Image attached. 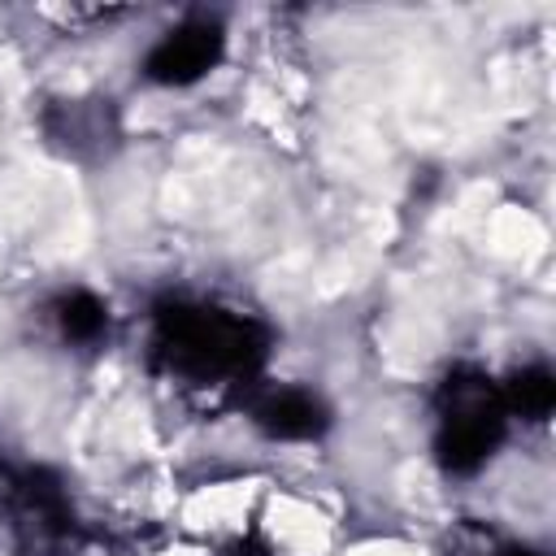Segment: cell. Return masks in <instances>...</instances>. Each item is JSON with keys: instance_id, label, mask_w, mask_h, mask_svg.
I'll use <instances>...</instances> for the list:
<instances>
[{"instance_id": "obj_2", "label": "cell", "mask_w": 556, "mask_h": 556, "mask_svg": "<svg viewBox=\"0 0 556 556\" xmlns=\"http://www.w3.org/2000/svg\"><path fill=\"white\" fill-rule=\"evenodd\" d=\"M504 395L486 387L482 374H447L439 391V460L456 473L478 469L504 439Z\"/></svg>"}, {"instance_id": "obj_3", "label": "cell", "mask_w": 556, "mask_h": 556, "mask_svg": "<svg viewBox=\"0 0 556 556\" xmlns=\"http://www.w3.org/2000/svg\"><path fill=\"white\" fill-rule=\"evenodd\" d=\"M222 48H226V35L217 22H187L178 30H169L143 61V74L152 83H165V87H187L195 78H204L217 61H222Z\"/></svg>"}, {"instance_id": "obj_1", "label": "cell", "mask_w": 556, "mask_h": 556, "mask_svg": "<svg viewBox=\"0 0 556 556\" xmlns=\"http://www.w3.org/2000/svg\"><path fill=\"white\" fill-rule=\"evenodd\" d=\"M156 356L191 387H226L261 369L265 330L217 304H165L156 313Z\"/></svg>"}, {"instance_id": "obj_6", "label": "cell", "mask_w": 556, "mask_h": 556, "mask_svg": "<svg viewBox=\"0 0 556 556\" xmlns=\"http://www.w3.org/2000/svg\"><path fill=\"white\" fill-rule=\"evenodd\" d=\"M56 321H61V330H65L70 339L87 343V339L104 334L109 308H104V300H96L91 291H70V295L56 304Z\"/></svg>"}, {"instance_id": "obj_5", "label": "cell", "mask_w": 556, "mask_h": 556, "mask_svg": "<svg viewBox=\"0 0 556 556\" xmlns=\"http://www.w3.org/2000/svg\"><path fill=\"white\" fill-rule=\"evenodd\" d=\"M500 395H504V408H508V413H521V417L539 421V417H547L552 404H556V378H552V369L530 365V369L513 374Z\"/></svg>"}, {"instance_id": "obj_4", "label": "cell", "mask_w": 556, "mask_h": 556, "mask_svg": "<svg viewBox=\"0 0 556 556\" xmlns=\"http://www.w3.org/2000/svg\"><path fill=\"white\" fill-rule=\"evenodd\" d=\"M326 421H330L326 404L295 387H282L256 404V426L274 439H317L326 430Z\"/></svg>"}]
</instances>
